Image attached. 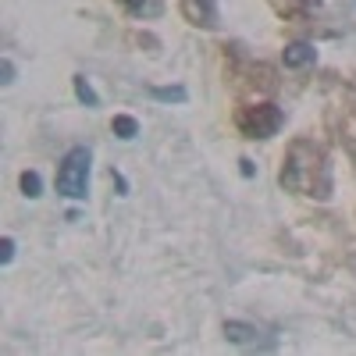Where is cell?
Segmentation results:
<instances>
[{
  "instance_id": "13",
  "label": "cell",
  "mask_w": 356,
  "mask_h": 356,
  "mask_svg": "<svg viewBox=\"0 0 356 356\" xmlns=\"http://www.w3.org/2000/svg\"><path fill=\"white\" fill-rule=\"evenodd\" d=\"M0 68H4V86H11V82H15V65L4 57V65H0Z\"/></svg>"
},
{
  "instance_id": "9",
  "label": "cell",
  "mask_w": 356,
  "mask_h": 356,
  "mask_svg": "<svg viewBox=\"0 0 356 356\" xmlns=\"http://www.w3.org/2000/svg\"><path fill=\"white\" fill-rule=\"evenodd\" d=\"M111 132L118 136V139H136L139 136V122L132 114H118L114 122H111Z\"/></svg>"
},
{
  "instance_id": "4",
  "label": "cell",
  "mask_w": 356,
  "mask_h": 356,
  "mask_svg": "<svg viewBox=\"0 0 356 356\" xmlns=\"http://www.w3.org/2000/svg\"><path fill=\"white\" fill-rule=\"evenodd\" d=\"M182 11H186V18L193 25H207V29H211L218 22V4H214V0H186Z\"/></svg>"
},
{
  "instance_id": "8",
  "label": "cell",
  "mask_w": 356,
  "mask_h": 356,
  "mask_svg": "<svg viewBox=\"0 0 356 356\" xmlns=\"http://www.w3.org/2000/svg\"><path fill=\"white\" fill-rule=\"evenodd\" d=\"M72 86H75V97L86 104V107H100V97H97V89H93V82H89L86 75H75L72 79Z\"/></svg>"
},
{
  "instance_id": "11",
  "label": "cell",
  "mask_w": 356,
  "mask_h": 356,
  "mask_svg": "<svg viewBox=\"0 0 356 356\" xmlns=\"http://www.w3.org/2000/svg\"><path fill=\"white\" fill-rule=\"evenodd\" d=\"M11 260H15V239H11V235H8V239H4V243H0V264H4V267H8Z\"/></svg>"
},
{
  "instance_id": "2",
  "label": "cell",
  "mask_w": 356,
  "mask_h": 356,
  "mask_svg": "<svg viewBox=\"0 0 356 356\" xmlns=\"http://www.w3.org/2000/svg\"><path fill=\"white\" fill-rule=\"evenodd\" d=\"M89 171H93V154L89 146H72L57 168V193L65 200H86L89 196Z\"/></svg>"
},
{
  "instance_id": "6",
  "label": "cell",
  "mask_w": 356,
  "mask_h": 356,
  "mask_svg": "<svg viewBox=\"0 0 356 356\" xmlns=\"http://www.w3.org/2000/svg\"><path fill=\"white\" fill-rule=\"evenodd\" d=\"M282 61H285V68H307L317 61V50L310 43H289L282 50Z\"/></svg>"
},
{
  "instance_id": "1",
  "label": "cell",
  "mask_w": 356,
  "mask_h": 356,
  "mask_svg": "<svg viewBox=\"0 0 356 356\" xmlns=\"http://www.w3.org/2000/svg\"><path fill=\"white\" fill-rule=\"evenodd\" d=\"M278 178H282L285 189L300 193V196H328V189H332L324 154H321V146H314L310 139H296L289 146Z\"/></svg>"
},
{
  "instance_id": "14",
  "label": "cell",
  "mask_w": 356,
  "mask_h": 356,
  "mask_svg": "<svg viewBox=\"0 0 356 356\" xmlns=\"http://www.w3.org/2000/svg\"><path fill=\"white\" fill-rule=\"evenodd\" d=\"M239 164H243V175H246V178H253V161H239Z\"/></svg>"
},
{
  "instance_id": "7",
  "label": "cell",
  "mask_w": 356,
  "mask_h": 356,
  "mask_svg": "<svg viewBox=\"0 0 356 356\" xmlns=\"http://www.w3.org/2000/svg\"><path fill=\"white\" fill-rule=\"evenodd\" d=\"M150 97L161 100V104H186V100H189L186 86H154V89H150Z\"/></svg>"
},
{
  "instance_id": "10",
  "label": "cell",
  "mask_w": 356,
  "mask_h": 356,
  "mask_svg": "<svg viewBox=\"0 0 356 356\" xmlns=\"http://www.w3.org/2000/svg\"><path fill=\"white\" fill-rule=\"evenodd\" d=\"M22 193L29 196V200H36V196H43V178H40V171H22Z\"/></svg>"
},
{
  "instance_id": "12",
  "label": "cell",
  "mask_w": 356,
  "mask_h": 356,
  "mask_svg": "<svg viewBox=\"0 0 356 356\" xmlns=\"http://www.w3.org/2000/svg\"><path fill=\"white\" fill-rule=\"evenodd\" d=\"M150 4V0H125V8L132 11V15H143V8Z\"/></svg>"
},
{
  "instance_id": "3",
  "label": "cell",
  "mask_w": 356,
  "mask_h": 356,
  "mask_svg": "<svg viewBox=\"0 0 356 356\" xmlns=\"http://www.w3.org/2000/svg\"><path fill=\"white\" fill-rule=\"evenodd\" d=\"M235 125L246 139H271L278 136V129L285 125V111L278 104H253V107H243Z\"/></svg>"
},
{
  "instance_id": "5",
  "label": "cell",
  "mask_w": 356,
  "mask_h": 356,
  "mask_svg": "<svg viewBox=\"0 0 356 356\" xmlns=\"http://www.w3.org/2000/svg\"><path fill=\"white\" fill-rule=\"evenodd\" d=\"M225 339L235 346H253V342H260V328L246 324V321H225Z\"/></svg>"
}]
</instances>
